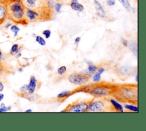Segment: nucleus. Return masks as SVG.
I'll list each match as a JSON object with an SVG mask.
<instances>
[{"label":"nucleus","mask_w":146,"mask_h":131,"mask_svg":"<svg viewBox=\"0 0 146 131\" xmlns=\"http://www.w3.org/2000/svg\"><path fill=\"white\" fill-rule=\"evenodd\" d=\"M5 3L7 19L17 24H27L25 19V6L21 0H8Z\"/></svg>","instance_id":"nucleus-1"},{"label":"nucleus","mask_w":146,"mask_h":131,"mask_svg":"<svg viewBox=\"0 0 146 131\" xmlns=\"http://www.w3.org/2000/svg\"><path fill=\"white\" fill-rule=\"evenodd\" d=\"M111 93L117 100L124 103H137V88L129 85L117 87L112 89Z\"/></svg>","instance_id":"nucleus-2"},{"label":"nucleus","mask_w":146,"mask_h":131,"mask_svg":"<svg viewBox=\"0 0 146 131\" xmlns=\"http://www.w3.org/2000/svg\"><path fill=\"white\" fill-rule=\"evenodd\" d=\"M113 108L111 103H110L105 100H91L87 109V112H104L111 111V109Z\"/></svg>","instance_id":"nucleus-3"},{"label":"nucleus","mask_w":146,"mask_h":131,"mask_svg":"<svg viewBox=\"0 0 146 131\" xmlns=\"http://www.w3.org/2000/svg\"><path fill=\"white\" fill-rule=\"evenodd\" d=\"M112 89L107 85H100V86H95L92 89L87 88L85 90H87V92L96 97H102L108 95L110 94V91L111 92Z\"/></svg>","instance_id":"nucleus-4"},{"label":"nucleus","mask_w":146,"mask_h":131,"mask_svg":"<svg viewBox=\"0 0 146 131\" xmlns=\"http://www.w3.org/2000/svg\"><path fill=\"white\" fill-rule=\"evenodd\" d=\"M90 101L74 103L68 105L66 109L67 112H86Z\"/></svg>","instance_id":"nucleus-5"},{"label":"nucleus","mask_w":146,"mask_h":131,"mask_svg":"<svg viewBox=\"0 0 146 131\" xmlns=\"http://www.w3.org/2000/svg\"><path fill=\"white\" fill-rule=\"evenodd\" d=\"M68 80L73 84L81 85L87 83L89 80V78L81 73L74 72L69 76Z\"/></svg>","instance_id":"nucleus-6"},{"label":"nucleus","mask_w":146,"mask_h":131,"mask_svg":"<svg viewBox=\"0 0 146 131\" xmlns=\"http://www.w3.org/2000/svg\"><path fill=\"white\" fill-rule=\"evenodd\" d=\"M25 7L29 9H36L39 7L46 6V3H43L40 0H21Z\"/></svg>","instance_id":"nucleus-7"},{"label":"nucleus","mask_w":146,"mask_h":131,"mask_svg":"<svg viewBox=\"0 0 146 131\" xmlns=\"http://www.w3.org/2000/svg\"><path fill=\"white\" fill-rule=\"evenodd\" d=\"M18 95L20 97H23V98H25L29 101H36L38 100L39 96L36 95V94H34V93H29V92H23V93H17Z\"/></svg>","instance_id":"nucleus-8"},{"label":"nucleus","mask_w":146,"mask_h":131,"mask_svg":"<svg viewBox=\"0 0 146 131\" xmlns=\"http://www.w3.org/2000/svg\"><path fill=\"white\" fill-rule=\"evenodd\" d=\"M7 19V9L5 3H0V26Z\"/></svg>","instance_id":"nucleus-9"},{"label":"nucleus","mask_w":146,"mask_h":131,"mask_svg":"<svg viewBox=\"0 0 146 131\" xmlns=\"http://www.w3.org/2000/svg\"><path fill=\"white\" fill-rule=\"evenodd\" d=\"M37 87V80L34 76H31L30 78L29 83L27 84V92L31 93H34Z\"/></svg>","instance_id":"nucleus-10"},{"label":"nucleus","mask_w":146,"mask_h":131,"mask_svg":"<svg viewBox=\"0 0 146 131\" xmlns=\"http://www.w3.org/2000/svg\"><path fill=\"white\" fill-rule=\"evenodd\" d=\"M94 4H95L96 10H98V15L102 18L104 17L106 15V12L103 9V6L100 4V3L97 0H94Z\"/></svg>","instance_id":"nucleus-11"},{"label":"nucleus","mask_w":146,"mask_h":131,"mask_svg":"<svg viewBox=\"0 0 146 131\" xmlns=\"http://www.w3.org/2000/svg\"><path fill=\"white\" fill-rule=\"evenodd\" d=\"M71 8L76 11L81 12L84 10V6L78 2H71L70 3Z\"/></svg>","instance_id":"nucleus-12"},{"label":"nucleus","mask_w":146,"mask_h":131,"mask_svg":"<svg viewBox=\"0 0 146 131\" xmlns=\"http://www.w3.org/2000/svg\"><path fill=\"white\" fill-rule=\"evenodd\" d=\"M129 49L134 53L136 56H137V43L136 41L131 40L128 42V46Z\"/></svg>","instance_id":"nucleus-13"},{"label":"nucleus","mask_w":146,"mask_h":131,"mask_svg":"<svg viewBox=\"0 0 146 131\" xmlns=\"http://www.w3.org/2000/svg\"><path fill=\"white\" fill-rule=\"evenodd\" d=\"M110 102L111 103L113 108L114 109V110L116 111H118V112H123V108L122 107L121 105H120V104H119L116 100H115L114 99H110Z\"/></svg>","instance_id":"nucleus-14"},{"label":"nucleus","mask_w":146,"mask_h":131,"mask_svg":"<svg viewBox=\"0 0 146 131\" xmlns=\"http://www.w3.org/2000/svg\"><path fill=\"white\" fill-rule=\"evenodd\" d=\"M21 47L19 46V45L17 43L15 44H14L12 46H11V48L10 49V52L9 54L11 55H13V56H15L17 53L21 51Z\"/></svg>","instance_id":"nucleus-15"},{"label":"nucleus","mask_w":146,"mask_h":131,"mask_svg":"<svg viewBox=\"0 0 146 131\" xmlns=\"http://www.w3.org/2000/svg\"><path fill=\"white\" fill-rule=\"evenodd\" d=\"M122 5L123 7L128 11H129L132 9V7L128 1V0H118Z\"/></svg>","instance_id":"nucleus-16"},{"label":"nucleus","mask_w":146,"mask_h":131,"mask_svg":"<svg viewBox=\"0 0 146 131\" xmlns=\"http://www.w3.org/2000/svg\"><path fill=\"white\" fill-rule=\"evenodd\" d=\"M71 93V91H63L61 93H59L57 95V98L58 99H64V98H66L67 97L69 96Z\"/></svg>","instance_id":"nucleus-17"},{"label":"nucleus","mask_w":146,"mask_h":131,"mask_svg":"<svg viewBox=\"0 0 146 131\" xmlns=\"http://www.w3.org/2000/svg\"><path fill=\"white\" fill-rule=\"evenodd\" d=\"M35 41L40 46H44L46 44V42L44 39L40 35H36L35 36Z\"/></svg>","instance_id":"nucleus-18"},{"label":"nucleus","mask_w":146,"mask_h":131,"mask_svg":"<svg viewBox=\"0 0 146 131\" xmlns=\"http://www.w3.org/2000/svg\"><path fill=\"white\" fill-rule=\"evenodd\" d=\"M10 30L11 31L14 33V37L17 36L19 31H20L19 28L16 25V24H12L10 26Z\"/></svg>","instance_id":"nucleus-19"},{"label":"nucleus","mask_w":146,"mask_h":131,"mask_svg":"<svg viewBox=\"0 0 146 131\" xmlns=\"http://www.w3.org/2000/svg\"><path fill=\"white\" fill-rule=\"evenodd\" d=\"M132 68L128 67H121L119 69L120 72L123 74H128L131 72Z\"/></svg>","instance_id":"nucleus-20"},{"label":"nucleus","mask_w":146,"mask_h":131,"mask_svg":"<svg viewBox=\"0 0 146 131\" xmlns=\"http://www.w3.org/2000/svg\"><path fill=\"white\" fill-rule=\"evenodd\" d=\"M124 108L125 109H127L128 110H130L131 111L133 112H138V108L137 107L132 105H129V104H125L124 105Z\"/></svg>","instance_id":"nucleus-21"},{"label":"nucleus","mask_w":146,"mask_h":131,"mask_svg":"<svg viewBox=\"0 0 146 131\" xmlns=\"http://www.w3.org/2000/svg\"><path fill=\"white\" fill-rule=\"evenodd\" d=\"M55 2L53 0H46V4L48 8L52 10L54 7Z\"/></svg>","instance_id":"nucleus-22"},{"label":"nucleus","mask_w":146,"mask_h":131,"mask_svg":"<svg viewBox=\"0 0 146 131\" xmlns=\"http://www.w3.org/2000/svg\"><path fill=\"white\" fill-rule=\"evenodd\" d=\"M62 7V4L60 2H56L54 5V9L56 13H61V9Z\"/></svg>","instance_id":"nucleus-23"},{"label":"nucleus","mask_w":146,"mask_h":131,"mask_svg":"<svg viewBox=\"0 0 146 131\" xmlns=\"http://www.w3.org/2000/svg\"><path fill=\"white\" fill-rule=\"evenodd\" d=\"M66 70H67L66 67L64 66H61V67H60L59 68H58L57 72L59 75H63L64 73H66Z\"/></svg>","instance_id":"nucleus-24"},{"label":"nucleus","mask_w":146,"mask_h":131,"mask_svg":"<svg viewBox=\"0 0 146 131\" xmlns=\"http://www.w3.org/2000/svg\"><path fill=\"white\" fill-rule=\"evenodd\" d=\"M87 69L90 71L91 72L94 73L97 70V67L95 65H94L92 63H90L89 65H88V68Z\"/></svg>","instance_id":"nucleus-25"},{"label":"nucleus","mask_w":146,"mask_h":131,"mask_svg":"<svg viewBox=\"0 0 146 131\" xmlns=\"http://www.w3.org/2000/svg\"><path fill=\"white\" fill-rule=\"evenodd\" d=\"M80 73H81L82 74H83V75L86 76L88 77H91V76L94 75L93 73H92V72H91L90 71H89L87 69L82 70V71L80 72Z\"/></svg>","instance_id":"nucleus-26"},{"label":"nucleus","mask_w":146,"mask_h":131,"mask_svg":"<svg viewBox=\"0 0 146 131\" xmlns=\"http://www.w3.org/2000/svg\"><path fill=\"white\" fill-rule=\"evenodd\" d=\"M101 79V74L99 73H96L94 75L92 76V80L94 82H99Z\"/></svg>","instance_id":"nucleus-27"},{"label":"nucleus","mask_w":146,"mask_h":131,"mask_svg":"<svg viewBox=\"0 0 146 131\" xmlns=\"http://www.w3.org/2000/svg\"><path fill=\"white\" fill-rule=\"evenodd\" d=\"M42 34L44 36V37L46 38V39H48L50 36H51V32L50 30L48 29H46V30H44L42 31Z\"/></svg>","instance_id":"nucleus-28"},{"label":"nucleus","mask_w":146,"mask_h":131,"mask_svg":"<svg viewBox=\"0 0 146 131\" xmlns=\"http://www.w3.org/2000/svg\"><path fill=\"white\" fill-rule=\"evenodd\" d=\"M11 107H10V106L6 107V105H5L3 107H0V113H3V112H8L11 109Z\"/></svg>","instance_id":"nucleus-29"},{"label":"nucleus","mask_w":146,"mask_h":131,"mask_svg":"<svg viewBox=\"0 0 146 131\" xmlns=\"http://www.w3.org/2000/svg\"><path fill=\"white\" fill-rule=\"evenodd\" d=\"M27 91V84H24L23 85H22L20 88V92L21 93H23V92H26Z\"/></svg>","instance_id":"nucleus-30"},{"label":"nucleus","mask_w":146,"mask_h":131,"mask_svg":"<svg viewBox=\"0 0 146 131\" xmlns=\"http://www.w3.org/2000/svg\"><path fill=\"white\" fill-rule=\"evenodd\" d=\"M106 4L108 6H113L115 5V0H107Z\"/></svg>","instance_id":"nucleus-31"},{"label":"nucleus","mask_w":146,"mask_h":131,"mask_svg":"<svg viewBox=\"0 0 146 131\" xmlns=\"http://www.w3.org/2000/svg\"><path fill=\"white\" fill-rule=\"evenodd\" d=\"M121 42L122 43V44L125 46V47H127L128 46V42L127 40H125L124 38H121Z\"/></svg>","instance_id":"nucleus-32"},{"label":"nucleus","mask_w":146,"mask_h":131,"mask_svg":"<svg viewBox=\"0 0 146 131\" xmlns=\"http://www.w3.org/2000/svg\"><path fill=\"white\" fill-rule=\"evenodd\" d=\"M80 40H81V38H80V37H79V36L76 37V38H75V44H78L80 42Z\"/></svg>","instance_id":"nucleus-33"},{"label":"nucleus","mask_w":146,"mask_h":131,"mask_svg":"<svg viewBox=\"0 0 146 131\" xmlns=\"http://www.w3.org/2000/svg\"><path fill=\"white\" fill-rule=\"evenodd\" d=\"M104 71H105V69H104V68H103V67H100V68L98 69V73H100V74H102V73H103L104 72Z\"/></svg>","instance_id":"nucleus-34"},{"label":"nucleus","mask_w":146,"mask_h":131,"mask_svg":"<svg viewBox=\"0 0 146 131\" xmlns=\"http://www.w3.org/2000/svg\"><path fill=\"white\" fill-rule=\"evenodd\" d=\"M3 89H4V85L3 83L1 81H0V92H2Z\"/></svg>","instance_id":"nucleus-35"},{"label":"nucleus","mask_w":146,"mask_h":131,"mask_svg":"<svg viewBox=\"0 0 146 131\" xmlns=\"http://www.w3.org/2000/svg\"><path fill=\"white\" fill-rule=\"evenodd\" d=\"M15 56V58H16L17 59H18V58H19L20 57H21V56H22V54L19 52L17 53Z\"/></svg>","instance_id":"nucleus-36"},{"label":"nucleus","mask_w":146,"mask_h":131,"mask_svg":"<svg viewBox=\"0 0 146 131\" xmlns=\"http://www.w3.org/2000/svg\"><path fill=\"white\" fill-rule=\"evenodd\" d=\"M4 97H5L4 94L2 93H0V101H2V100L4 99Z\"/></svg>","instance_id":"nucleus-37"},{"label":"nucleus","mask_w":146,"mask_h":131,"mask_svg":"<svg viewBox=\"0 0 146 131\" xmlns=\"http://www.w3.org/2000/svg\"><path fill=\"white\" fill-rule=\"evenodd\" d=\"M11 25H12V24H11V23H7V24H6L5 25V27L6 28H8L10 27V26H11Z\"/></svg>","instance_id":"nucleus-38"},{"label":"nucleus","mask_w":146,"mask_h":131,"mask_svg":"<svg viewBox=\"0 0 146 131\" xmlns=\"http://www.w3.org/2000/svg\"><path fill=\"white\" fill-rule=\"evenodd\" d=\"M2 56H3V55H2V52H1V50H0V60L2 59Z\"/></svg>","instance_id":"nucleus-39"},{"label":"nucleus","mask_w":146,"mask_h":131,"mask_svg":"<svg viewBox=\"0 0 146 131\" xmlns=\"http://www.w3.org/2000/svg\"><path fill=\"white\" fill-rule=\"evenodd\" d=\"M8 0H0V3H6Z\"/></svg>","instance_id":"nucleus-40"},{"label":"nucleus","mask_w":146,"mask_h":131,"mask_svg":"<svg viewBox=\"0 0 146 131\" xmlns=\"http://www.w3.org/2000/svg\"><path fill=\"white\" fill-rule=\"evenodd\" d=\"M25 112H32V110L31 109H29L25 110Z\"/></svg>","instance_id":"nucleus-41"},{"label":"nucleus","mask_w":146,"mask_h":131,"mask_svg":"<svg viewBox=\"0 0 146 131\" xmlns=\"http://www.w3.org/2000/svg\"><path fill=\"white\" fill-rule=\"evenodd\" d=\"M135 80H136V81H138V75H137V74L136 75V77H135Z\"/></svg>","instance_id":"nucleus-42"},{"label":"nucleus","mask_w":146,"mask_h":131,"mask_svg":"<svg viewBox=\"0 0 146 131\" xmlns=\"http://www.w3.org/2000/svg\"><path fill=\"white\" fill-rule=\"evenodd\" d=\"M5 104L4 103H1V104H0V107H3V106H5Z\"/></svg>","instance_id":"nucleus-43"},{"label":"nucleus","mask_w":146,"mask_h":131,"mask_svg":"<svg viewBox=\"0 0 146 131\" xmlns=\"http://www.w3.org/2000/svg\"><path fill=\"white\" fill-rule=\"evenodd\" d=\"M18 71H19V72H22L23 69H22V68H19V69H18Z\"/></svg>","instance_id":"nucleus-44"},{"label":"nucleus","mask_w":146,"mask_h":131,"mask_svg":"<svg viewBox=\"0 0 146 131\" xmlns=\"http://www.w3.org/2000/svg\"><path fill=\"white\" fill-rule=\"evenodd\" d=\"M61 112H67V110H66V109H65V110H62V111H61Z\"/></svg>","instance_id":"nucleus-45"},{"label":"nucleus","mask_w":146,"mask_h":131,"mask_svg":"<svg viewBox=\"0 0 146 131\" xmlns=\"http://www.w3.org/2000/svg\"><path fill=\"white\" fill-rule=\"evenodd\" d=\"M78 0H71V2H78Z\"/></svg>","instance_id":"nucleus-46"}]
</instances>
